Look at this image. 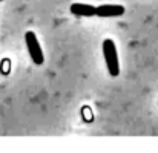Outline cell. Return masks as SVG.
Listing matches in <instances>:
<instances>
[{
  "mask_svg": "<svg viewBox=\"0 0 158 153\" xmlns=\"http://www.w3.org/2000/svg\"><path fill=\"white\" fill-rule=\"evenodd\" d=\"M124 14L121 5H100L97 8V17H120Z\"/></svg>",
  "mask_w": 158,
  "mask_h": 153,
  "instance_id": "3957f363",
  "label": "cell"
},
{
  "mask_svg": "<svg viewBox=\"0 0 158 153\" xmlns=\"http://www.w3.org/2000/svg\"><path fill=\"white\" fill-rule=\"evenodd\" d=\"M103 55L106 60L107 70L112 77H118L120 74V66H118V55H117V48L115 43L110 38H106L103 42Z\"/></svg>",
  "mask_w": 158,
  "mask_h": 153,
  "instance_id": "6da1fadb",
  "label": "cell"
},
{
  "mask_svg": "<svg viewBox=\"0 0 158 153\" xmlns=\"http://www.w3.org/2000/svg\"><path fill=\"white\" fill-rule=\"evenodd\" d=\"M25 43H26L28 52H29L34 64L42 66L43 61H45V57H43V52H42V48H40V43H39V38H37L35 32H32V31L26 32L25 34Z\"/></svg>",
  "mask_w": 158,
  "mask_h": 153,
  "instance_id": "7a4b0ae2",
  "label": "cell"
},
{
  "mask_svg": "<svg viewBox=\"0 0 158 153\" xmlns=\"http://www.w3.org/2000/svg\"><path fill=\"white\" fill-rule=\"evenodd\" d=\"M71 12L78 17H94L97 15V8H94L92 5H86V3H72Z\"/></svg>",
  "mask_w": 158,
  "mask_h": 153,
  "instance_id": "277c9868",
  "label": "cell"
},
{
  "mask_svg": "<svg viewBox=\"0 0 158 153\" xmlns=\"http://www.w3.org/2000/svg\"><path fill=\"white\" fill-rule=\"evenodd\" d=\"M0 2H2V0H0Z\"/></svg>",
  "mask_w": 158,
  "mask_h": 153,
  "instance_id": "5b68a950",
  "label": "cell"
}]
</instances>
